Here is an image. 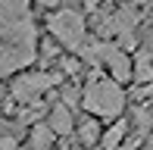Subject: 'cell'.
I'll use <instances>...</instances> for the list:
<instances>
[{"label":"cell","mask_w":153,"mask_h":150,"mask_svg":"<svg viewBox=\"0 0 153 150\" xmlns=\"http://www.w3.org/2000/svg\"><path fill=\"white\" fill-rule=\"evenodd\" d=\"M16 147H19L16 138H10V134H0V150H16Z\"/></svg>","instance_id":"ba28073f"},{"label":"cell","mask_w":153,"mask_h":150,"mask_svg":"<svg viewBox=\"0 0 153 150\" xmlns=\"http://www.w3.org/2000/svg\"><path fill=\"white\" fill-rule=\"evenodd\" d=\"M125 138H128V122H125V119H113V125H109V128L103 125L100 144H97V147H100V150H116Z\"/></svg>","instance_id":"8992f818"},{"label":"cell","mask_w":153,"mask_h":150,"mask_svg":"<svg viewBox=\"0 0 153 150\" xmlns=\"http://www.w3.org/2000/svg\"><path fill=\"white\" fill-rule=\"evenodd\" d=\"M53 85H62L59 72H19L16 78L10 81V97L19 100V103L31 106L41 100V94H47Z\"/></svg>","instance_id":"3957f363"},{"label":"cell","mask_w":153,"mask_h":150,"mask_svg":"<svg viewBox=\"0 0 153 150\" xmlns=\"http://www.w3.org/2000/svg\"><path fill=\"white\" fill-rule=\"evenodd\" d=\"M53 144H56V138H53V131L41 122V125H34L28 131V138H25V147L22 150H53Z\"/></svg>","instance_id":"52a82bcc"},{"label":"cell","mask_w":153,"mask_h":150,"mask_svg":"<svg viewBox=\"0 0 153 150\" xmlns=\"http://www.w3.org/2000/svg\"><path fill=\"white\" fill-rule=\"evenodd\" d=\"M44 125L53 131V138L69 141L72 138V128H75V110H69L66 103L53 100V103L47 106V113H44Z\"/></svg>","instance_id":"277c9868"},{"label":"cell","mask_w":153,"mask_h":150,"mask_svg":"<svg viewBox=\"0 0 153 150\" xmlns=\"http://www.w3.org/2000/svg\"><path fill=\"white\" fill-rule=\"evenodd\" d=\"M100 131H103L100 119H94V116H88V113L75 116L72 138H75V144H78V150H94L97 144H100Z\"/></svg>","instance_id":"5b68a950"},{"label":"cell","mask_w":153,"mask_h":150,"mask_svg":"<svg viewBox=\"0 0 153 150\" xmlns=\"http://www.w3.org/2000/svg\"><path fill=\"white\" fill-rule=\"evenodd\" d=\"M44 25H47V35L69 53H78L85 47V41H88V19H85L81 10H72V6L50 10Z\"/></svg>","instance_id":"7a4b0ae2"},{"label":"cell","mask_w":153,"mask_h":150,"mask_svg":"<svg viewBox=\"0 0 153 150\" xmlns=\"http://www.w3.org/2000/svg\"><path fill=\"white\" fill-rule=\"evenodd\" d=\"M81 3H85V10H88V13H97V10L103 6V0H81Z\"/></svg>","instance_id":"30bf717a"},{"label":"cell","mask_w":153,"mask_h":150,"mask_svg":"<svg viewBox=\"0 0 153 150\" xmlns=\"http://www.w3.org/2000/svg\"><path fill=\"white\" fill-rule=\"evenodd\" d=\"M81 106L94 119L113 122L125 113V91H122L119 81H113L106 72L88 69L85 81H81Z\"/></svg>","instance_id":"6da1fadb"},{"label":"cell","mask_w":153,"mask_h":150,"mask_svg":"<svg viewBox=\"0 0 153 150\" xmlns=\"http://www.w3.org/2000/svg\"><path fill=\"white\" fill-rule=\"evenodd\" d=\"M38 6H44V10H59L62 6V0H34Z\"/></svg>","instance_id":"9c48e42d"}]
</instances>
